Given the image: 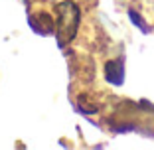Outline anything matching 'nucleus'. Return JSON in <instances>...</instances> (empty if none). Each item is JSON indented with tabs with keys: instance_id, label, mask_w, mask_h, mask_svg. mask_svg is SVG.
<instances>
[{
	"instance_id": "obj_1",
	"label": "nucleus",
	"mask_w": 154,
	"mask_h": 150,
	"mask_svg": "<svg viewBox=\"0 0 154 150\" xmlns=\"http://www.w3.org/2000/svg\"><path fill=\"white\" fill-rule=\"evenodd\" d=\"M57 22H55V32H57V44L67 46L75 38L77 26H79V6L71 0H63L55 6Z\"/></svg>"
},
{
	"instance_id": "obj_2",
	"label": "nucleus",
	"mask_w": 154,
	"mask_h": 150,
	"mask_svg": "<svg viewBox=\"0 0 154 150\" xmlns=\"http://www.w3.org/2000/svg\"><path fill=\"white\" fill-rule=\"evenodd\" d=\"M105 75L113 85H121L125 81V61L122 59H113L105 65Z\"/></svg>"
}]
</instances>
